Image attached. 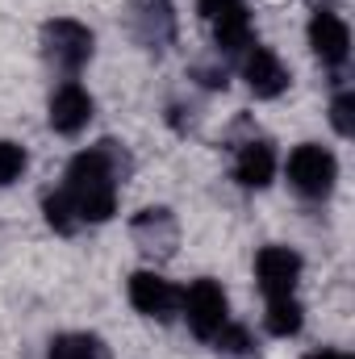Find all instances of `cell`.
Listing matches in <instances>:
<instances>
[{"mask_svg":"<svg viewBox=\"0 0 355 359\" xmlns=\"http://www.w3.org/2000/svg\"><path fill=\"white\" fill-rule=\"evenodd\" d=\"M126 176V159L117 142H100L92 151H80L67 163L63 192L72 196L80 222H109L117 213V184Z\"/></svg>","mask_w":355,"mask_h":359,"instance_id":"cell-1","label":"cell"},{"mask_svg":"<svg viewBox=\"0 0 355 359\" xmlns=\"http://www.w3.org/2000/svg\"><path fill=\"white\" fill-rule=\"evenodd\" d=\"M92 46H96L92 29L80 25V21H72V17H55V21L42 25V55H46L51 67H59L67 76H76L80 67H88Z\"/></svg>","mask_w":355,"mask_h":359,"instance_id":"cell-2","label":"cell"},{"mask_svg":"<svg viewBox=\"0 0 355 359\" xmlns=\"http://www.w3.org/2000/svg\"><path fill=\"white\" fill-rule=\"evenodd\" d=\"M180 313H184V322H188V330H192L196 339L213 343L217 330L230 322V301H226V292H222L217 280H196V284L180 297Z\"/></svg>","mask_w":355,"mask_h":359,"instance_id":"cell-3","label":"cell"},{"mask_svg":"<svg viewBox=\"0 0 355 359\" xmlns=\"http://www.w3.org/2000/svg\"><path fill=\"white\" fill-rule=\"evenodd\" d=\"M196 13L213 29V42L222 55H247L251 42V13L243 0H196Z\"/></svg>","mask_w":355,"mask_h":359,"instance_id":"cell-4","label":"cell"},{"mask_svg":"<svg viewBox=\"0 0 355 359\" xmlns=\"http://www.w3.org/2000/svg\"><path fill=\"white\" fill-rule=\"evenodd\" d=\"M335 180H339V163H335V155H330L326 147L305 142V147H297V151L288 155V184H293L301 196L322 201V196L335 192Z\"/></svg>","mask_w":355,"mask_h":359,"instance_id":"cell-5","label":"cell"},{"mask_svg":"<svg viewBox=\"0 0 355 359\" xmlns=\"http://www.w3.org/2000/svg\"><path fill=\"white\" fill-rule=\"evenodd\" d=\"M130 238L147 259H172L180 247V226L172 209H142L130 222Z\"/></svg>","mask_w":355,"mask_h":359,"instance_id":"cell-6","label":"cell"},{"mask_svg":"<svg viewBox=\"0 0 355 359\" xmlns=\"http://www.w3.org/2000/svg\"><path fill=\"white\" fill-rule=\"evenodd\" d=\"M180 292L172 280L155 276V271H134L130 276V305L142 313V318H155V322H172L180 313Z\"/></svg>","mask_w":355,"mask_h":359,"instance_id":"cell-7","label":"cell"},{"mask_svg":"<svg viewBox=\"0 0 355 359\" xmlns=\"http://www.w3.org/2000/svg\"><path fill=\"white\" fill-rule=\"evenodd\" d=\"M255 280L264 288V297H293L297 280H301V255L288 247H264L255 255Z\"/></svg>","mask_w":355,"mask_h":359,"instance_id":"cell-8","label":"cell"},{"mask_svg":"<svg viewBox=\"0 0 355 359\" xmlns=\"http://www.w3.org/2000/svg\"><path fill=\"white\" fill-rule=\"evenodd\" d=\"M309 46L322 59V67H343L351 55V29L343 17H335L330 8H318L309 21Z\"/></svg>","mask_w":355,"mask_h":359,"instance_id":"cell-9","label":"cell"},{"mask_svg":"<svg viewBox=\"0 0 355 359\" xmlns=\"http://www.w3.org/2000/svg\"><path fill=\"white\" fill-rule=\"evenodd\" d=\"M243 80H247V88L255 92L260 100H276L280 92L288 88V72H284V63L267 46H247V55H243Z\"/></svg>","mask_w":355,"mask_h":359,"instance_id":"cell-10","label":"cell"},{"mask_svg":"<svg viewBox=\"0 0 355 359\" xmlns=\"http://www.w3.org/2000/svg\"><path fill=\"white\" fill-rule=\"evenodd\" d=\"M46 117H51V130H55V134H80L92 121V96L80 88V84L67 80L63 88L51 96V113H46Z\"/></svg>","mask_w":355,"mask_h":359,"instance_id":"cell-11","label":"cell"},{"mask_svg":"<svg viewBox=\"0 0 355 359\" xmlns=\"http://www.w3.org/2000/svg\"><path fill=\"white\" fill-rule=\"evenodd\" d=\"M234 176H239L243 188H267L272 176H276V151H272V142H264V138L243 142V151L234 159Z\"/></svg>","mask_w":355,"mask_h":359,"instance_id":"cell-12","label":"cell"},{"mask_svg":"<svg viewBox=\"0 0 355 359\" xmlns=\"http://www.w3.org/2000/svg\"><path fill=\"white\" fill-rule=\"evenodd\" d=\"M134 21L142 25V42H147V46H163V42L172 38V13H168V0H138Z\"/></svg>","mask_w":355,"mask_h":359,"instance_id":"cell-13","label":"cell"},{"mask_svg":"<svg viewBox=\"0 0 355 359\" xmlns=\"http://www.w3.org/2000/svg\"><path fill=\"white\" fill-rule=\"evenodd\" d=\"M46 359H113V355L96 334H59V339H51Z\"/></svg>","mask_w":355,"mask_h":359,"instance_id":"cell-14","label":"cell"},{"mask_svg":"<svg viewBox=\"0 0 355 359\" xmlns=\"http://www.w3.org/2000/svg\"><path fill=\"white\" fill-rule=\"evenodd\" d=\"M301 322H305V309L297 297H272L267 301V330L276 339H293L301 330Z\"/></svg>","mask_w":355,"mask_h":359,"instance_id":"cell-15","label":"cell"},{"mask_svg":"<svg viewBox=\"0 0 355 359\" xmlns=\"http://www.w3.org/2000/svg\"><path fill=\"white\" fill-rule=\"evenodd\" d=\"M42 213H46V226L55 230V234H76L84 222H80V213H76V205H72V196L59 188V192H46V201H42Z\"/></svg>","mask_w":355,"mask_h":359,"instance_id":"cell-16","label":"cell"},{"mask_svg":"<svg viewBox=\"0 0 355 359\" xmlns=\"http://www.w3.org/2000/svg\"><path fill=\"white\" fill-rule=\"evenodd\" d=\"M25 147H17V142H8V138H0V188H8L13 180H21L25 172Z\"/></svg>","mask_w":355,"mask_h":359,"instance_id":"cell-17","label":"cell"},{"mask_svg":"<svg viewBox=\"0 0 355 359\" xmlns=\"http://www.w3.org/2000/svg\"><path fill=\"white\" fill-rule=\"evenodd\" d=\"M213 343H217V351H226V355H251V351H255L251 334H247L243 326H230V322L217 330V339H213Z\"/></svg>","mask_w":355,"mask_h":359,"instance_id":"cell-18","label":"cell"},{"mask_svg":"<svg viewBox=\"0 0 355 359\" xmlns=\"http://www.w3.org/2000/svg\"><path fill=\"white\" fill-rule=\"evenodd\" d=\"M330 121H335V130H339L343 138H351L355 134V96L351 92H339V96H335V104H330Z\"/></svg>","mask_w":355,"mask_h":359,"instance_id":"cell-19","label":"cell"},{"mask_svg":"<svg viewBox=\"0 0 355 359\" xmlns=\"http://www.w3.org/2000/svg\"><path fill=\"white\" fill-rule=\"evenodd\" d=\"M305 359H351V355H343V351H314V355H305Z\"/></svg>","mask_w":355,"mask_h":359,"instance_id":"cell-20","label":"cell"}]
</instances>
